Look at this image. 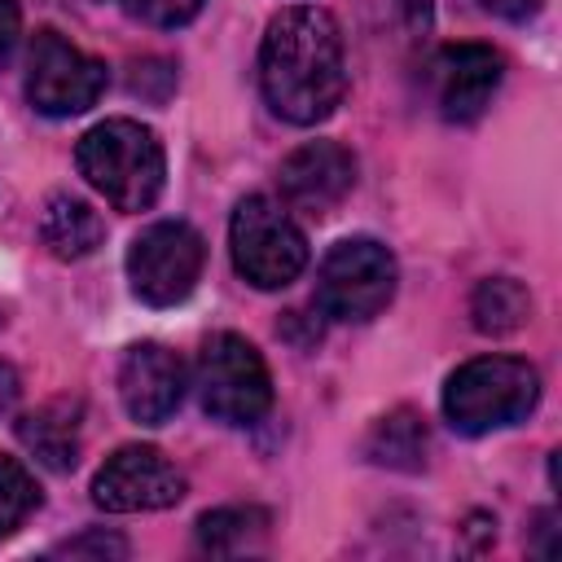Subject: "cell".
<instances>
[{"mask_svg": "<svg viewBox=\"0 0 562 562\" xmlns=\"http://www.w3.org/2000/svg\"><path fill=\"white\" fill-rule=\"evenodd\" d=\"M487 13H496V18H505V22H527V18H536L540 13V4L544 0H479Z\"/></svg>", "mask_w": 562, "mask_h": 562, "instance_id": "cell-21", "label": "cell"}, {"mask_svg": "<svg viewBox=\"0 0 562 562\" xmlns=\"http://www.w3.org/2000/svg\"><path fill=\"white\" fill-rule=\"evenodd\" d=\"M400 4V18H404V26L408 31H430V0H395Z\"/></svg>", "mask_w": 562, "mask_h": 562, "instance_id": "cell-23", "label": "cell"}, {"mask_svg": "<svg viewBox=\"0 0 562 562\" xmlns=\"http://www.w3.org/2000/svg\"><path fill=\"white\" fill-rule=\"evenodd\" d=\"M395 255L373 237H347L321 259L316 303L334 321H373L395 299Z\"/></svg>", "mask_w": 562, "mask_h": 562, "instance_id": "cell-6", "label": "cell"}, {"mask_svg": "<svg viewBox=\"0 0 562 562\" xmlns=\"http://www.w3.org/2000/svg\"><path fill=\"white\" fill-rule=\"evenodd\" d=\"M18 0H0V66L9 61L13 44H18Z\"/></svg>", "mask_w": 562, "mask_h": 562, "instance_id": "cell-22", "label": "cell"}, {"mask_svg": "<svg viewBox=\"0 0 562 562\" xmlns=\"http://www.w3.org/2000/svg\"><path fill=\"white\" fill-rule=\"evenodd\" d=\"M277 184H281V202L290 211L321 220L351 193L356 158L334 140H307L294 154H285V162L277 171Z\"/></svg>", "mask_w": 562, "mask_h": 562, "instance_id": "cell-11", "label": "cell"}, {"mask_svg": "<svg viewBox=\"0 0 562 562\" xmlns=\"http://www.w3.org/2000/svg\"><path fill=\"white\" fill-rule=\"evenodd\" d=\"M18 439H22L48 470H75L79 448H83L79 404H70V400H53V404L26 413V417L18 422Z\"/></svg>", "mask_w": 562, "mask_h": 562, "instance_id": "cell-13", "label": "cell"}, {"mask_svg": "<svg viewBox=\"0 0 562 562\" xmlns=\"http://www.w3.org/2000/svg\"><path fill=\"white\" fill-rule=\"evenodd\" d=\"M435 105L448 123H474L505 79V57L492 44H443L430 61Z\"/></svg>", "mask_w": 562, "mask_h": 562, "instance_id": "cell-10", "label": "cell"}, {"mask_svg": "<svg viewBox=\"0 0 562 562\" xmlns=\"http://www.w3.org/2000/svg\"><path fill=\"white\" fill-rule=\"evenodd\" d=\"M97 4H105V0H97Z\"/></svg>", "mask_w": 562, "mask_h": 562, "instance_id": "cell-25", "label": "cell"}, {"mask_svg": "<svg viewBox=\"0 0 562 562\" xmlns=\"http://www.w3.org/2000/svg\"><path fill=\"white\" fill-rule=\"evenodd\" d=\"M184 496V474L149 443H127L92 479V501L110 514H140V509H167Z\"/></svg>", "mask_w": 562, "mask_h": 562, "instance_id": "cell-9", "label": "cell"}, {"mask_svg": "<svg viewBox=\"0 0 562 562\" xmlns=\"http://www.w3.org/2000/svg\"><path fill=\"white\" fill-rule=\"evenodd\" d=\"M119 395L132 422L162 426L184 400V364L162 342H136L119 369Z\"/></svg>", "mask_w": 562, "mask_h": 562, "instance_id": "cell-12", "label": "cell"}, {"mask_svg": "<svg viewBox=\"0 0 562 562\" xmlns=\"http://www.w3.org/2000/svg\"><path fill=\"white\" fill-rule=\"evenodd\" d=\"M105 92V66L79 53L57 31H40L26 53V101L48 119H70L97 105Z\"/></svg>", "mask_w": 562, "mask_h": 562, "instance_id": "cell-8", "label": "cell"}, {"mask_svg": "<svg viewBox=\"0 0 562 562\" xmlns=\"http://www.w3.org/2000/svg\"><path fill=\"white\" fill-rule=\"evenodd\" d=\"M79 176L114 206V211H149L162 193L167 158L154 127L136 119H105L79 136L75 149Z\"/></svg>", "mask_w": 562, "mask_h": 562, "instance_id": "cell-2", "label": "cell"}, {"mask_svg": "<svg viewBox=\"0 0 562 562\" xmlns=\"http://www.w3.org/2000/svg\"><path fill=\"white\" fill-rule=\"evenodd\" d=\"M105 237V224L101 215L83 202V198H70V193H53L44 202V215H40V241L57 255V259H83L101 246Z\"/></svg>", "mask_w": 562, "mask_h": 562, "instance_id": "cell-14", "label": "cell"}, {"mask_svg": "<svg viewBox=\"0 0 562 562\" xmlns=\"http://www.w3.org/2000/svg\"><path fill=\"white\" fill-rule=\"evenodd\" d=\"M13 395H18V378H13V369H9V364H0V408H9V404H13Z\"/></svg>", "mask_w": 562, "mask_h": 562, "instance_id": "cell-24", "label": "cell"}, {"mask_svg": "<svg viewBox=\"0 0 562 562\" xmlns=\"http://www.w3.org/2000/svg\"><path fill=\"white\" fill-rule=\"evenodd\" d=\"M61 553H70V558H83V553H97V558H123V553H127V544H123L119 536L88 531V536H79V540H66V544H61Z\"/></svg>", "mask_w": 562, "mask_h": 562, "instance_id": "cell-20", "label": "cell"}, {"mask_svg": "<svg viewBox=\"0 0 562 562\" xmlns=\"http://www.w3.org/2000/svg\"><path fill=\"white\" fill-rule=\"evenodd\" d=\"M259 88L272 114L294 127L329 119L347 92L338 22L316 4L281 9L259 44Z\"/></svg>", "mask_w": 562, "mask_h": 562, "instance_id": "cell-1", "label": "cell"}, {"mask_svg": "<svg viewBox=\"0 0 562 562\" xmlns=\"http://www.w3.org/2000/svg\"><path fill=\"white\" fill-rule=\"evenodd\" d=\"M268 536V514L259 505H224L198 518V549L215 558L255 553Z\"/></svg>", "mask_w": 562, "mask_h": 562, "instance_id": "cell-15", "label": "cell"}, {"mask_svg": "<svg viewBox=\"0 0 562 562\" xmlns=\"http://www.w3.org/2000/svg\"><path fill=\"white\" fill-rule=\"evenodd\" d=\"M35 505H40V487H35L31 470L18 457L0 452V536L18 531Z\"/></svg>", "mask_w": 562, "mask_h": 562, "instance_id": "cell-18", "label": "cell"}, {"mask_svg": "<svg viewBox=\"0 0 562 562\" xmlns=\"http://www.w3.org/2000/svg\"><path fill=\"white\" fill-rule=\"evenodd\" d=\"M202 263H206V246H202L198 228H189L184 220H162V224H149L132 241L127 281H132L140 303L171 307V303L193 294Z\"/></svg>", "mask_w": 562, "mask_h": 562, "instance_id": "cell-7", "label": "cell"}, {"mask_svg": "<svg viewBox=\"0 0 562 562\" xmlns=\"http://www.w3.org/2000/svg\"><path fill=\"white\" fill-rule=\"evenodd\" d=\"M202 4L206 0H136L132 9L149 22V26H162V31H176V26H184V22H193L198 13H202Z\"/></svg>", "mask_w": 562, "mask_h": 562, "instance_id": "cell-19", "label": "cell"}, {"mask_svg": "<svg viewBox=\"0 0 562 562\" xmlns=\"http://www.w3.org/2000/svg\"><path fill=\"white\" fill-rule=\"evenodd\" d=\"M531 312V294L514 277H487L470 294V325L479 334H514Z\"/></svg>", "mask_w": 562, "mask_h": 562, "instance_id": "cell-17", "label": "cell"}, {"mask_svg": "<svg viewBox=\"0 0 562 562\" xmlns=\"http://www.w3.org/2000/svg\"><path fill=\"white\" fill-rule=\"evenodd\" d=\"M228 246H233V268L255 290H281L307 268V241L299 224L281 202L263 193H250L237 202L228 224Z\"/></svg>", "mask_w": 562, "mask_h": 562, "instance_id": "cell-4", "label": "cell"}, {"mask_svg": "<svg viewBox=\"0 0 562 562\" xmlns=\"http://www.w3.org/2000/svg\"><path fill=\"white\" fill-rule=\"evenodd\" d=\"M426 448H430V435H426V422L413 408L386 413L369 430V443H364L369 461L373 465H391V470H422L426 465Z\"/></svg>", "mask_w": 562, "mask_h": 562, "instance_id": "cell-16", "label": "cell"}, {"mask_svg": "<svg viewBox=\"0 0 562 562\" xmlns=\"http://www.w3.org/2000/svg\"><path fill=\"white\" fill-rule=\"evenodd\" d=\"M198 395L206 417L224 426H255L272 408V378L255 342L241 334H215L198 360Z\"/></svg>", "mask_w": 562, "mask_h": 562, "instance_id": "cell-5", "label": "cell"}, {"mask_svg": "<svg viewBox=\"0 0 562 562\" xmlns=\"http://www.w3.org/2000/svg\"><path fill=\"white\" fill-rule=\"evenodd\" d=\"M540 400V373L518 356L465 360L443 386V417L457 435L518 426Z\"/></svg>", "mask_w": 562, "mask_h": 562, "instance_id": "cell-3", "label": "cell"}]
</instances>
